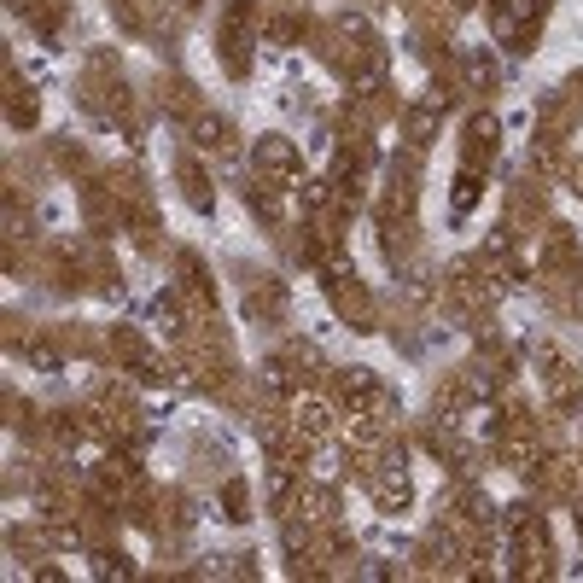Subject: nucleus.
Here are the masks:
<instances>
[{
	"mask_svg": "<svg viewBox=\"0 0 583 583\" xmlns=\"http://www.w3.org/2000/svg\"><path fill=\"white\" fill-rule=\"evenodd\" d=\"M379 82H385V59H379V47H368V59L356 65V76H350V88H356V94H374Z\"/></svg>",
	"mask_w": 583,
	"mask_h": 583,
	"instance_id": "obj_17",
	"label": "nucleus"
},
{
	"mask_svg": "<svg viewBox=\"0 0 583 583\" xmlns=\"http://www.w3.org/2000/svg\"><path fill=\"white\" fill-rule=\"evenodd\" d=\"M339 30L350 35V41H362V47H374V24H368L362 12H344V18H339Z\"/></svg>",
	"mask_w": 583,
	"mask_h": 583,
	"instance_id": "obj_22",
	"label": "nucleus"
},
{
	"mask_svg": "<svg viewBox=\"0 0 583 583\" xmlns=\"http://www.w3.org/2000/svg\"><path fill=\"white\" fill-rule=\"evenodd\" d=\"M24 368H35V374H65V356H59V344L53 339H24Z\"/></svg>",
	"mask_w": 583,
	"mask_h": 583,
	"instance_id": "obj_11",
	"label": "nucleus"
},
{
	"mask_svg": "<svg viewBox=\"0 0 583 583\" xmlns=\"http://www.w3.org/2000/svg\"><path fill=\"white\" fill-rule=\"evenodd\" d=\"M228 140H234L228 117H193V146H205V152H222Z\"/></svg>",
	"mask_w": 583,
	"mask_h": 583,
	"instance_id": "obj_14",
	"label": "nucleus"
},
{
	"mask_svg": "<svg viewBox=\"0 0 583 583\" xmlns=\"http://www.w3.org/2000/svg\"><path fill=\"white\" fill-rule=\"evenodd\" d=\"M292 496H298V467L280 455L275 467H269V508H275V514H286V508H292Z\"/></svg>",
	"mask_w": 583,
	"mask_h": 583,
	"instance_id": "obj_10",
	"label": "nucleus"
},
{
	"mask_svg": "<svg viewBox=\"0 0 583 583\" xmlns=\"http://www.w3.org/2000/svg\"><path fill=\"white\" fill-rule=\"evenodd\" d=\"M374 490H379V502H385V508H403V502L414 496V490H409V473H403V461H397V467H385V473L374 479Z\"/></svg>",
	"mask_w": 583,
	"mask_h": 583,
	"instance_id": "obj_12",
	"label": "nucleus"
},
{
	"mask_svg": "<svg viewBox=\"0 0 583 583\" xmlns=\"http://www.w3.org/2000/svg\"><path fill=\"white\" fill-rule=\"evenodd\" d=\"M455 6H473V0H455Z\"/></svg>",
	"mask_w": 583,
	"mask_h": 583,
	"instance_id": "obj_29",
	"label": "nucleus"
},
{
	"mask_svg": "<svg viewBox=\"0 0 583 583\" xmlns=\"http://www.w3.org/2000/svg\"><path fill=\"white\" fill-rule=\"evenodd\" d=\"M327 205H333V181H321V175L315 181H298V210L304 216H321Z\"/></svg>",
	"mask_w": 583,
	"mask_h": 583,
	"instance_id": "obj_16",
	"label": "nucleus"
},
{
	"mask_svg": "<svg viewBox=\"0 0 583 583\" xmlns=\"http://www.w3.org/2000/svg\"><path fill=\"white\" fill-rule=\"evenodd\" d=\"M496 140H502V123H496L490 111H479V117L467 123V164H473V170H484V158H496Z\"/></svg>",
	"mask_w": 583,
	"mask_h": 583,
	"instance_id": "obj_7",
	"label": "nucleus"
},
{
	"mask_svg": "<svg viewBox=\"0 0 583 583\" xmlns=\"http://www.w3.org/2000/svg\"><path fill=\"white\" fill-rule=\"evenodd\" d=\"M6 117H12V129H35V100L30 94H12L6 100Z\"/></svg>",
	"mask_w": 583,
	"mask_h": 583,
	"instance_id": "obj_21",
	"label": "nucleus"
},
{
	"mask_svg": "<svg viewBox=\"0 0 583 583\" xmlns=\"http://www.w3.org/2000/svg\"><path fill=\"white\" fill-rule=\"evenodd\" d=\"M578 438H583V409H578Z\"/></svg>",
	"mask_w": 583,
	"mask_h": 583,
	"instance_id": "obj_27",
	"label": "nucleus"
},
{
	"mask_svg": "<svg viewBox=\"0 0 583 583\" xmlns=\"http://www.w3.org/2000/svg\"><path fill=\"white\" fill-rule=\"evenodd\" d=\"M152 327H158L164 339L181 333V309H175V298H158V304H152Z\"/></svg>",
	"mask_w": 583,
	"mask_h": 583,
	"instance_id": "obj_19",
	"label": "nucleus"
},
{
	"mask_svg": "<svg viewBox=\"0 0 583 583\" xmlns=\"http://www.w3.org/2000/svg\"><path fill=\"white\" fill-rule=\"evenodd\" d=\"M251 170L280 175L286 187H298L304 181V152H298V140H286V135H257L251 140Z\"/></svg>",
	"mask_w": 583,
	"mask_h": 583,
	"instance_id": "obj_1",
	"label": "nucleus"
},
{
	"mask_svg": "<svg viewBox=\"0 0 583 583\" xmlns=\"http://www.w3.org/2000/svg\"><path fill=\"white\" fill-rule=\"evenodd\" d=\"M543 6H549V0H490V30H496V41L525 47V35L543 18Z\"/></svg>",
	"mask_w": 583,
	"mask_h": 583,
	"instance_id": "obj_2",
	"label": "nucleus"
},
{
	"mask_svg": "<svg viewBox=\"0 0 583 583\" xmlns=\"http://www.w3.org/2000/svg\"><path fill=\"white\" fill-rule=\"evenodd\" d=\"M187 6H205V0H187Z\"/></svg>",
	"mask_w": 583,
	"mask_h": 583,
	"instance_id": "obj_28",
	"label": "nucleus"
},
{
	"mask_svg": "<svg viewBox=\"0 0 583 583\" xmlns=\"http://www.w3.org/2000/svg\"><path fill=\"white\" fill-rule=\"evenodd\" d=\"M245 41H251V0H228L222 12V59L234 76H245Z\"/></svg>",
	"mask_w": 583,
	"mask_h": 583,
	"instance_id": "obj_4",
	"label": "nucleus"
},
{
	"mask_svg": "<svg viewBox=\"0 0 583 583\" xmlns=\"http://www.w3.org/2000/svg\"><path fill=\"white\" fill-rule=\"evenodd\" d=\"M292 432L309 438V444H327V438H333V403L298 391V397H292Z\"/></svg>",
	"mask_w": 583,
	"mask_h": 583,
	"instance_id": "obj_5",
	"label": "nucleus"
},
{
	"mask_svg": "<svg viewBox=\"0 0 583 583\" xmlns=\"http://www.w3.org/2000/svg\"><path fill=\"white\" fill-rule=\"evenodd\" d=\"M94 572H100V578H135V566H129L123 554H94Z\"/></svg>",
	"mask_w": 583,
	"mask_h": 583,
	"instance_id": "obj_23",
	"label": "nucleus"
},
{
	"mask_svg": "<svg viewBox=\"0 0 583 583\" xmlns=\"http://www.w3.org/2000/svg\"><path fill=\"white\" fill-rule=\"evenodd\" d=\"M339 391H344V403H350V414H385L391 409V397H385V385L374 379V368H344Z\"/></svg>",
	"mask_w": 583,
	"mask_h": 583,
	"instance_id": "obj_3",
	"label": "nucleus"
},
{
	"mask_svg": "<svg viewBox=\"0 0 583 583\" xmlns=\"http://www.w3.org/2000/svg\"><path fill=\"white\" fill-rule=\"evenodd\" d=\"M444 111H449V94L414 100L409 111H403V135H409L414 146H432V140H438V123H444Z\"/></svg>",
	"mask_w": 583,
	"mask_h": 583,
	"instance_id": "obj_6",
	"label": "nucleus"
},
{
	"mask_svg": "<svg viewBox=\"0 0 583 583\" xmlns=\"http://www.w3.org/2000/svg\"><path fill=\"white\" fill-rule=\"evenodd\" d=\"M257 374H263V391H269V397H280V403H292V397H298V379L286 374V362H280V356H269Z\"/></svg>",
	"mask_w": 583,
	"mask_h": 583,
	"instance_id": "obj_13",
	"label": "nucleus"
},
{
	"mask_svg": "<svg viewBox=\"0 0 583 583\" xmlns=\"http://www.w3.org/2000/svg\"><path fill=\"white\" fill-rule=\"evenodd\" d=\"M181 187H187V205L193 210H216V193H210V175L199 164H181Z\"/></svg>",
	"mask_w": 583,
	"mask_h": 583,
	"instance_id": "obj_15",
	"label": "nucleus"
},
{
	"mask_svg": "<svg viewBox=\"0 0 583 583\" xmlns=\"http://www.w3.org/2000/svg\"><path fill=\"white\" fill-rule=\"evenodd\" d=\"M222 508H228V519H245V484H228L222 490Z\"/></svg>",
	"mask_w": 583,
	"mask_h": 583,
	"instance_id": "obj_25",
	"label": "nucleus"
},
{
	"mask_svg": "<svg viewBox=\"0 0 583 583\" xmlns=\"http://www.w3.org/2000/svg\"><path fill=\"white\" fill-rule=\"evenodd\" d=\"M479 193H484V175L473 170V164H467V170L455 175V210H461V216H467V210L479 205Z\"/></svg>",
	"mask_w": 583,
	"mask_h": 583,
	"instance_id": "obj_18",
	"label": "nucleus"
},
{
	"mask_svg": "<svg viewBox=\"0 0 583 583\" xmlns=\"http://www.w3.org/2000/svg\"><path fill=\"white\" fill-rule=\"evenodd\" d=\"M461 70H467V88H473V94H490V88H496V76H502L496 59H490L484 47H467V53H461Z\"/></svg>",
	"mask_w": 583,
	"mask_h": 583,
	"instance_id": "obj_9",
	"label": "nucleus"
},
{
	"mask_svg": "<svg viewBox=\"0 0 583 583\" xmlns=\"http://www.w3.org/2000/svg\"><path fill=\"white\" fill-rule=\"evenodd\" d=\"M263 41H269V47H292V41H298V24H292V18H269Z\"/></svg>",
	"mask_w": 583,
	"mask_h": 583,
	"instance_id": "obj_24",
	"label": "nucleus"
},
{
	"mask_svg": "<svg viewBox=\"0 0 583 583\" xmlns=\"http://www.w3.org/2000/svg\"><path fill=\"white\" fill-rule=\"evenodd\" d=\"M181 275H187V286H193L199 298H216V286L205 280V269H199V257H193V251H181Z\"/></svg>",
	"mask_w": 583,
	"mask_h": 583,
	"instance_id": "obj_20",
	"label": "nucleus"
},
{
	"mask_svg": "<svg viewBox=\"0 0 583 583\" xmlns=\"http://www.w3.org/2000/svg\"><path fill=\"white\" fill-rule=\"evenodd\" d=\"M245 205L257 210L263 222H298V216H304L298 205H286V199H280V187H263V181H257V187L245 193Z\"/></svg>",
	"mask_w": 583,
	"mask_h": 583,
	"instance_id": "obj_8",
	"label": "nucleus"
},
{
	"mask_svg": "<svg viewBox=\"0 0 583 583\" xmlns=\"http://www.w3.org/2000/svg\"><path fill=\"white\" fill-rule=\"evenodd\" d=\"M6 6H12L18 18H30V12H35V0H6Z\"/></svg>",
	"mask_w": 583,
	"mask_h": 583,
	"instance_id": "obj_26",
	"label": "nucleus"
}]
</instances>
